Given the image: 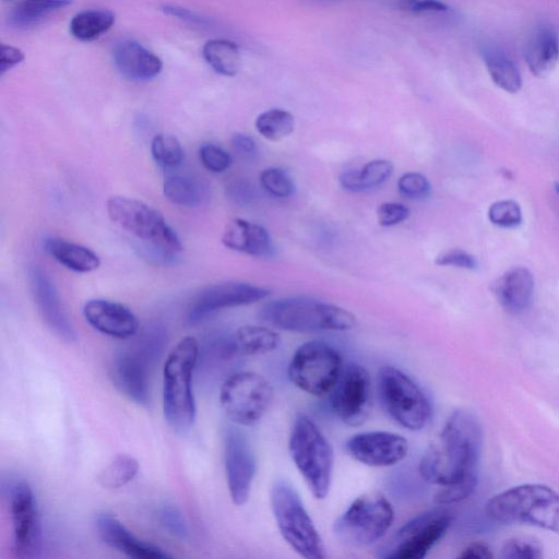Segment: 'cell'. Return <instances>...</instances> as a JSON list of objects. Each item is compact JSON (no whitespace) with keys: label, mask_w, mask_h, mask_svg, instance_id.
I'll use <instances>...</instances> for the list:
<instances>
[{"label":"cell","mask_w":559,"mask_h":559,"mask_svg":"<svg viewBox=\"0 0 559 559\" xmlns=\"http://www.w3.org/2000/svg\"><path fill=\"white\" fill-rule=\"evenodd\" d=\"M452 514L444 508L425 511L404 523L379 549L384 559H423L445 535Z\"/></svg>","instance_id":"cell-12"},{"label":"cell","mask_w":559,"mask_h":559,"mask_svg":"<svg viewBox=\"0 0 559 559\" xmlns=\"http://www.w3.org/2000/svg\"><path fill=\"white\" fill-rule=\"evenodd\" d=\"M492 293L500 306L510 313L525 311L534 294V276L524 266H514L504 272L492 285Z\"/></svg>","instance_id":"cell-25"},{"label":"cell","mask_w":559,"mask_h":559,"mask_svg":"<svg viewBox=\"0 0 559 559\" xmlns=\"http://www.w3.org/2000/svg\"><path fill=\"white\" fill-rule=\"evenodd\" d=\"M148 364L151 361L132 346L118 352L110 366V378L115 386L129 400L143 406L150 402Z\"/></svg>","instance_id":"cell-18"},{"label":"cell","mask_w":559,"mask_h":559,"mask_svg":"<svg viewBox=\"0 0 559 559\" xmlns=\"http://www.w3.org/2000/svg\"><path fill=\"white\" fill-rule=\"evenodd\" d=\"M227 194L235 203L241 206L251 204L254 199V190L245 180L231 182L227 187Z\"/></svg>","instance_id":"cell-46"},{"label":"cell","mask_w":559,"mask_h":559,"mask_svg":"<svg viewBox=\"0 0 559 559\" xmlns=\"http://www.w3.org/2000/svg\"><path fill=\"white\" fill-rule=\"evenodd\" d=\"M523 58L535 76H545L559 61V37L548 23L537 24L523 46Z\"/></svg>","instance_id":"cell-23"},{"label":"cell","mask_w":559,"mask_h":559,"mask_svg":"<svg viewBox=\"0 0 559 559\" xmlns=\"http://www.w3.org/2000/svg\"><path fill=\"white\" fill-rule=\"evenodd\" d=\"M271 509L284 540L300 557L324 559L321 536L295 487L285 479H277L271 488Z\"/></svg>","instance_id":"cell-6"},{"label":"cell","mask_w":559,"mask_h":559,"mask_svg":"<svg viewBox=\"0 0 559 559\" xmlns=\"http://www.w3.org/2000/svg\"><path fill=\"white\" fill-rule=\"evenodd\" d=\"M489 222L502 228H515L523 222L520 204L511 199L493 202L488 209Z\"/></svg>","instance_id":"cell-36"},{"label":"cell","mask_w":559,"mask_h":559,"mask_svg":"<svg viewBox=\"0 0 559 559\" xmlns=\"http://www.w3.org/2000/svg\"><path fill=\"white\" fill-rule=\"evenodd\" d=\"M86 321L103 334L130 338L139 331V321L124 305L107 299H91L83 307Z\"/></svg>","instance_id":"cell-20"},{"label":"cell","mask_w":559,"mask_h":559,"mask_svg":"<svg viewBox=\"0 0 559 559\" xmlns=\"http://www.w3.org/2000/svg\"><path fill=\"white\" fill-rule=\"evenodd\" d=\"M162 10L166 14L173 15V16H175L177 19H180L182 21H186V22H189V23H192V24L204 25L206 23L205 19L200 17L194 12H192V11L186 9V8H181V7H178V5H171V4H165V5L162 7Z\"/></svg>","instance_id":"cell-49"},{"label":"cell","mask_w":559,"mask_h":559,"mask_svg":"<svg viewBox=\"0 0 559 559\" xmlns=\"http://www.w3.org/2000/svg\"><path fill=\"white\" fill-rule=\"evenodd\" d=\"M345 448L354 460L371 467L395 465L408 453L403 436L383 430L358 432L347 440Z\"/></svg>","instance_id":"cell-17"},{"label":"cell","mask_w":559,"mask_h":559,"mask_svg":"<svg viewBox=\"0 0 559 559\" xmlns=\"http://www.w3.org/2000/svg\"><path fill=\"white\" fill-rule=\"evenodd\" d=\"M259 318L273 328L298 333L347 331L357 325L350 311L308 297L270 301L261 308Z\"/></svg>","instance_id":"cell-2"},{"label":"cell","mask_w":559,"mask_h":559,"mask_svg":"<svg viewBox=\"0 0 559 559\" xmlns=\"http://www.w3.org/2000/svg\"><path fill=\"white\" fill-rule=\"evenodd\" d=\"M359 173L362 187L368 190L386 181L393 174V165L386 159H374L367 163Z\"/></svg>","instance_id":"cell-39"},{"label":"cell","mask_w":559,"mask_h":559,"mask_svg":"<svg viewBox=\"0 0 559 559\" xmlns=\"http://www.w3.org/2000/svg\"><path fill=\"white\" fill-rule=\"evenodd\" d=\"M202 55L209 66L222 75L234 76L240 69L239 48L231 40L210 39L204 44Z\"/></svg>","instance_id":"cell-29"},{"label":"cell","mask_w":559,"mask_h":559,"mask_svg":"<svg viewBox=\"0 0 559 559\" xmlns=\"http://www.w3.org/2000/svg\"><path fill=\"white\" fill-rule=\"evenodd\" d=\"M231 337L238 357L269 354L275 350L281 342L275 331L261 325L240 326Z\"/></svg>","instance_id":"cell-28"},{"label":"cell","mask_w":559,"mask_h":559,"mask_svg":"<svg viewBox=\"0 0 559 559\" xmlns=\"http://www.w3.org/2000/svg\"><path fill=\"white\" fill-rule=\"evenodd\" d=\"M139 471L138 461L127 454L117 455L97 476L104 488L116 489L131 481Z\"/></svg>","instance_id":"cell-34"},{"label":"cell","mask_w":559,"mask_h":559,"mask_svg":"<svg viewBox=\"0 0 559 559\" xmlns=\"http://www.w3.org/2000/svg\"><path fill=\"white\" fill-rule=\"evenodd\" d=\"M24 53L21 49L2 44L0 47V75L22 62Z\"/></svg>","instance_id":"cell-47"},{"label":"cell","mask_w":559,"mask_h":559,"mask_svg":"<svg viewBox=\"0 0 559 559\" xmlns=\"http://www.w3.org/2000/svg\"><path fill=\"white\" fill-rule=\"evenodd\" d=\"M222 242L225 247L257 258H271L275 248L267 230L261 225L234 218L226 225Z\"/></svg>","instance_id":"cell-24"},{"label":"cell","mask_w":559,"mask_h":559,"mask_svg":"<svg viewBox=\"0 0 559 559\" xmlns=\"http://www.w3.org/2000/svg\"><path fill=\"white\" fill-rule=\"evenodd\" d=\"M115 23V14L105 9H90L76 13L69 29L81 41H91L106 33Z\"/></svg>","instance_id":"cell-30"},{"label":"cell","mask_w":559,"mask_h":559,"mask_svg":"<svg viewBox=\"0 0 559 559\" xmlns=\"http://www.w3.org/2000/svg\"><path fill=\"white\" fill-rule=\"evenodd\" d=\"M153 159L164 168L178 167L185 158L183 150L177 138L156 134L151 143Z\"/></svg>","instance_id":"cell-35"},{"label":"cell","mask_w":559,"mask_h":559,"mask_svg":"<svg viewBox=\"0 0 559 559\" xmlns=\"http://www.w3.org/2000/svg\"><path fill=\"white\" fill-rule=\"evenodd\" d=\"M162 525L174 536L186 539L189 536V528L181 511L171 504H165L158 512Z\"/></svg>","instance_id":"cell-42"},{"label":"cell","mask_w":559,"mask_h":559,"mask_svg":"<svg viewBox=\"0 0 559 559\" xmlns=\"http://www.w3.org/2000/svg\"><path fill=\"white\" fill-rule=\"evenodd\" d=\"M288 448L312 496L318 500L324 499L332 483L334 453L326 437L307 415L299 414L295 418Z\"/></svg>","instance_id":"cell-5"},{"label":"cell","mask_w":559,"mask_h":559,"mask_svg":"<svg viewBox=\"0 0 559 559\" xmlns=\"http://www.w3.org/2000/svg\"><path fill=\"white\" fill-rule=\"evenodd\" d=\"M486 514L503 524H530L559 534V493L540 484L504 490L486 504Z\"/></svg>","instance_id":"cell-4"},{"label":"cell","mask_w":559,"mask_h":559,"mask_svg":"<svg viewBox=\"0 0 559 559\" xmlns=\"http://www.w3.org/2000/svg\"><path fill=\"white\" fill-rule=\"evenodd\" d=\"M274 396L271 383L254 371H237L227 377L219 402L227 417L238 426H254L270 408Z\"/></svg>","instance_id":"cell-11"},{"label":"cell","mask_w":559,"mask_h":559,"mask_svg":"<svg viewBox=\"0 0 559 559\" xmlns=\"http://www.w3.org/2000/svg\"><path fill=\"white\" fill-rule=\"evenodd\" d=\"M13 528V552L17 558H35L41 550V525L33 490L27 481L14 483L9 492Z\"/></svg>","instance_id":"cell-14"},{"label":"cell","mask_w":559,"mask_h":559,"mask_svg":"<svg viewBox=\"0 0 559 559\" xmlns=\"http://www.w3.org/2000/svg\"><path fill=\"white\" fill-rule=\"evenodd\" d=\"M231 145L240 155L250 157L257 153V144L254 140L243 133H236L231 138Z\"/></svg>","instance_id":"cell-48"},{"label":"cell","mask_w":559,"mask_h":559,"mask_svg":"<svg viewBox=\"0 0 559 559\" xmlns=\"http://www.w3.org/2000/svg\"><path fill=\"white\" fill-rule=\"evenodd\" d=\"M341 186L350 192H361L365 191L359 170L348 169L341 174L340 176Z\"/></svg>","instance_id":"cell-51"},{"label":"cell","mask_w":559,"mask_h":559,"mask_svg":"<svg viewBox=\"0 0 559 559\" xmlns=\"http://www.w3.org/2000/svg\"><path fill=\"white\" fill-rule=\"evenodd\" d=\"M260 182L267 193L277 198H287L295 190L292 178L277 167H269L262 170Z\"/></svg>","instance_id":"cell-38"},{"label":"cell","mask_w":559,"mask_h":559,"mask_svg":"<svg viewBox=\"0 0 559 559\" xmlns=\"http://www.w3.org/2000/svg\"><path fill=\"white\" fill-rule=\"evenodd\" d=\"M397 5L409 13L444 12L449 9L440 0H397Z\"/></svg>","instance_id":"cell-45"},{"label":"cell","mask_w":559,"mask_h":559,"mask_svg":"<svg viewBox=\"0 0 559 559\" xmlns=\"http://www.w3.org/2000/svg\"><path fill=\"white\" fill-rule=\"evenodd\" d=\"M480 56L492 82L504 92L518 93L522 87L520 70L510 55L491 43L481 45Z\"/></svg>","instance_id":"cell-26"},{"label":"cell","mask_w":559,"mask_h":559,"mask_svg":"<svg viewBox=\"0 0 559 559\" xmlns=\"http://www.w3.org/2000/svg\"><path fill=\"white\" fill-rule=\"evenodd\" d=\"M224 464L230 498L235 504L242 506L250 496L257 459L247 436L237 427L226 429Z\"/></svg>","instance_id":"cell-15"},{"label":"cell","mask_w":559,"mask_h":559,"mask_svg":"<svg viewBox=\"0 0 559 559\" xmlns=\"http://www.w3.org/2000/svg\"><path fill=\"white\" fill-rule=\"evenodd\" d=\"M115 67L124 78L132 81H147L159 74L162 60L133 39L117 43L112 50Z\"/></svg>","instance_id":"cell-22"},{"label":"cell","mask_w":559,"mask_h":559,"mask_svg":"<svg viewBox=\"0 0 559 559\" xmlns=\"http://www.w3.org/2000/svg\"><path fill=\"white\" fill-rule=\"evenodd\" d=\"M338 350L323 341L301 344L288 364V378L301 391L314 395H328L343 370Z\"/></svg>","instance_id":"cell-10"},{"label":"cell","mask_w":559,"mask_h":559,"mask_svg":"<svg viewBox=\"0 0 559 559\" xmlns=\"http://www.w3.org/2000/svg\"><path fill=\"white\" fill-rule=\"evenodd\" d=\"M554 188H555L556 193L559 195V181H556L554 183Z\"/></svg>","instance_id":"cell-52"},{"label":"cell","mask_w":559,"mask_h":559,"mask_svg":"<svg viewBox=\"0 0 559 559\" xmlns=\"http://www.w3.org/2000/svg\"><path fill=\"white\" fill-rule=\"evenodd\" d=\"M500 557L503 559H539L543 557V546L534 538L514 537L503 544Z\"/></svg>","instance_id":"cell-37"},{"label":"cell","mask_w":559,"mask_h":559,"mask_svg":"<svg viewBox=\"0 0 559 559\" xmlns=\"http://www.w3.org/2000/svg\"><path fill=\"white\" fill-rule=\"evenodd\" d=\"M409 214L411 211L407 206L396 202H385L377 209L378 223L384 227L404 222L409 217Z\"/></svg>","instance_id":"cell-44"},{"label":"cell","mask_w":559,"mask_h":559,"mask_svg":"<svg viewBox=\"0 0 559 559\" xmlns=\"http://www.w3.org/2000/svg\"><path fill=\"white\" fill-rule=\"evenodd\" d=\"M435 263L439 266H454L465 270H476L478 267L476 258L462 249H451L440 253Z\"/></svg>","instance_id":"cell-43"},{"label":"cell","mask_w":559,"mask_h":559,"mask_svg":"<svg viewBox=\"0 0 559 559\" xmlns=\"http://www.w3.org/2000/svg\"><path fill=\"white\" fill-rule=\"evenodd\" d=\"M481 445L483 430L477 416L471 411L457 409L423 453L419 474L425 481L441 487L476 486Z\"/></svg>","instance_id":"cell-1"},{"label":"cell","mask_w":559,"mask_h":559,"mask_svg":"<svg viewBox=\"0 0 559 559\" xmlns=\"http://www.w3.org/2000/svg\"><path fill=\"white\" fill-rule=\"evenodd\" d=\"M270 292L242 282H224L202 289L188 310V322L197 324L213 313L231 307L245 306L264 299Z\"/></svg>","instance_id":"cell-16"},{"label":"cell","mask_w":559,"mask_h":559,"mask_svg":"<svg viewBox=\"0 0 559 559\" xmlns=\"http://www.w3.org/2000/svg\"><path fill=\"white\" fill-rule=\"evenodd\" d=\"M163 191L167 200L179 206L194 207L202 200L200 185L194 179L183 175H171L165 178Z\"/></svg>","instance_id":"cell-32"},{"label":"cell","mask_w":559,"mask_h":559,"mask_svg":"<svg viewBox=\"0 0 559 559\" xmlns=\"http://www.w3.org/2000/svg\"><path fill=\"white\" fill-rule=\"evenodd\" d=\"M199 156L202 165L211 173H223L231 164L230 155L222 147L205 143L200 147Z\"/></svg>","instance_id":"cell-41"},{"label":"cell","mask_w":559,"mask_h":559,"mask_svg":"<svg viewBox=\"0 0 559 559\" xmlns=\"http://www.w3.org/2000/svg\"><path fill=\"white\" fill-rule=\"evenodd\" d=\"M400 193L408 199H424L430 194V183L420 173L409 171L402 175L397 181Z\"/></svg>","instance_id":"cell-40"},{"label":"cell","mask_w":559,"mask_h":559,"mask_svg":"<svg viewBox=\"0 0 559 559\" xmlns=\"http://www.w3.org/2000/svg\"><path fill=\"white\" fill-rule=\"evenodd\" d=\"M96 527L99 536L108 546L119 550L130 558H170V555L158 546L138 538L117 518L109 513L97 514Z\"/></svg>","instance_id":"cell-21"},{"label":"cell","mask_w":559,"mask_h":559,"mask_svg":"<svg viewBox=\"0 0 559 559\" xmlns=\"http://www.w3.org/2000/svg\"><path fill=\"white\" fill-rule=\"evenodd\" d=\"M394 520L391 502L378 491L357 497L336 519L333 531L348 546H369L380 540Z\"/></svg>","instance_id":"cell-8"},{"label":"cell","mask_w":559,"mask_h":559,"mask_svg":"<svg viewBox=\"0 0 559 559\" xmlns=\"http://www.w3.org/2000/svg\"><path fill=\"white\" fill-rule=\"evenodd\" d=\"M199 352L198 341L186 336L173 348L164 365V417L177 432L189 430L195 418L192 376Z\"/></svg>","instance_id":"cell-3"},{"label":"cell","mask_w":559,"mask_h":559,"mask_svg":"<svg viewBox=\"0 0 559 559\" xmlns=\"http://www.w3.org/2000/svg\"><path fill=\"white\" fill-rule=\"evenodd\" d=\"M45 250L67 269L88 273L100 265L99 257L90 248L60 238L45 240Z\"/></svg>","instance_id":"cell-27"},{"label":"cell","mask_w":559,"mask_h":559,"mask_svg":"<svg viewBox=\"0 0 559 559\" xmlns=\"http://www.w3.org/2000/svg\"><path fill=\"white\" fill-rule=\"evenodd\" d=\"M106 209L114 223L136 238L175 258L182 251L177 234L168 226L162 213L146 203L116 195L107 200Z\"/></svg>","instance_id":"cell-9"},{"label":"cell","mask_w":559,"mask_h":559,"mask_svg":"<svg viewBox=\"0 0 559 559\" xmlns=\"http://www.w3.org/2000/svg\"><path fill=\"white\" fill-rule=\"evenodd\" d=\"M378 393L386 414L400 426L419 431L430 421L431 403L423 389L394 366H383L378 373Z\"/></svg>","instance_id":"cell-7"},{"label":"cell","mask_w":559,"mask_h":559,"mask_svg":"<svg viewBox=\"0 0 559 559\" xmlns=\"http://www.w3.org/2000/svg\"><path fill=\"white\" fill-rule=\"evenodd\" d=\"M294 116L289 111L280 108L266 110L255 119L257 131L273 142L288 136L294 131Z\"/></svg>","instance_id":"cell-33"},{"label":"cell","mask_w":559,"mask_h":559,"mask_svg":"<svg viewBox=\"0 0 559 559\" xmlns=\"http://www.w3.org/2000/svg\"><path fill=\"white\" fill-rule=\"evenodd\" d=\"M329 395L330 407L341 421L348 426L361 425L371 405V381L367 369L355 362L344 366Z\"/></svg>","instance_id":"cell-13"},{"label":"cell","mask_w":559,"mask_h":559,"mask_svg":"<svg viewBox=\"0 0 559 559\" xmlns=\"http://www.w3.org/2000/svg\"><path fill=\"white\" fill-rule=\"evenodd\" d=\"M72 0H21L9 15V22L17 28L38 24L50 13L68 7Z\"/></svg>","instance_id":"cell-31"},{"label":"cell","mask_w":559,"mask_h":559,"mask_svg":"<svg viewBox=\"0 0 559 559\" xmlns=\"http://www.w3.org/2000/svg\"><path fill=\"white\" fill-rule=\"evenodd\" d=\"M459 557L463 559H490L493 555L486 543L476 542L462 550Z\"/></svg>","instance_id":"cell-50"},{"label":"cell","mask_w":559,"mask_h":559,"mask_svg":"<svg viewBox=\"0 0 559 559\" xmlns=\"http://www.w3.org/2000/svg\"><path fill=\"white\" fill-rule=\"evenodd\" d=\"M35 302L46 325L61 340L71 343L76 334L50 277L38 266L31 272Z\"/></svg>","instance_id":"cell-19"}]
</instances>
